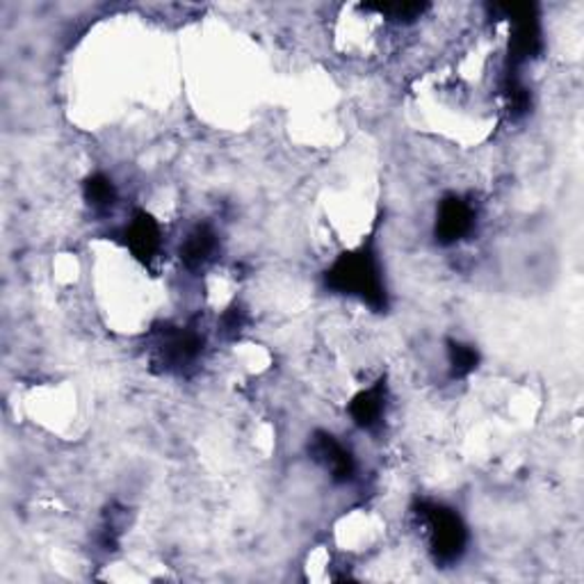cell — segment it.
<instances>
[{"label":"cell","instance_id":"cell-1","mask_svg":"<svg viewBox=\"0 0 584 584\" xmlns=\"http://www.w3.org/2000/svg\"><path fill=\"white\" fill-rule=\"evenodd\" d=\"M327 285L340 295L356 298L375 311L386 309V285L379 256L364 247L340 256L327 272Z\"/></svg>","mask_w":584,"mask_h":584},{"label":"cell","instance_id":"cell-2","mask_svg":"<svg viewBox=\"0 0 584 584\" xmlns=\"http://www.w3.org/2000/svg\"><path fill=\"white\" fill-rule=\"evenodd\" d=\"M413 513L418 518L420 530H423L434 562L441 566L457 564L468 545V530L462 516L439 502H420Z\"/></svg>","mask_w":584,"mask_h":584},{"label":"cell","instance_id":"cell-3","mask_svg":"<svg viewBox=\"0 0 584 584\" xmlns=\"http://www.w3.org/2000/svg\"><path fill=\"white\" fill-rule=\"evenodd\" d=\"M206 347V336L197 324H165L158 329L151 345V364L158 366L162 372H187L190 368L202 361V354Z\"/></svg>","mask_w":584,"mask_h":584},{"label":"cell","instance_id":"cell-4","mask_svg":"<svg viewBox=\"0 0 584 584\" xmlns=\"http://www.w3.org/2000/svg\"><path fill=\"white\" fill-rule=\"evenodd\" d=\"M475 224H477L475 206L468 199L459 197V194H447V197L439 204L434 234L439 245L450 247L468 238L475 231Z\"/></svg>","mask_w":584,"mask_h":584},{"label":"cell","instance_id":"cell-5","mask_svg":"<svg viewBox=\"0 0 584 584\" xmlns=\"http://www.w3.org/2000/svg\"><path fill=\"white\" fill-rule=\"evenodd\" d=\"M311 454L313 459L332 475L334 482L347 484L356 475V459L354 454L332 434L317 432L311 441Z\"/></svg>","mask_w":584,"mask_h":584},{"label":"cell","instance_id":"cell-6","mask_svg":"<svg viewBox=\"0 0 584 584\" xmlns=\"http://www.w3.org/2000/svg\"><path fill=\"white\" fill-rule=\"evenodd\" d=\"M123 242L131 249V253L142 263H153L160 249H162V229L160 224L147 215V213H136L123 226Z\"/></svg>","mask_w":584,"mask_h":584},{"label":"cell","instance_id":"cell-7","mask_svg":"<svg viewBox=\"0 0 584 584\" xmlns=\"http://www.w3.org/2000/svg\"><path fill=\"white\" fill-rule=\"evenodd\" d=\"M219 251V236L215 234L213 226L199 224L185 236L179 249V258L185 270L199 272L208 268Z\"/></svg>","mask_w":584,"mask_h":584},{"label":"cell","instance_id":"cell-8","mask_svg":"<svg viewBox=\"0 0 584 584\" xmlns=\"http://www.w3.org/2000/svg\"><path fill=\"white\" fill-rule=\"evenodd\" d=\"M386 407H388L386 383L377 381L375 386L366 388V391H361L349 402V415L354 420V425L359 430L377 432L383 425Z\"/></svg>","mask_w":584,"mask_h":584},{"label":"cell","instance_id":"cell-9","mask_svg":"<svg viewBox=\"0 0 584 584\" xmlns=\"http://www.w3.org/2000/svg\"><path fill=\"white\" fill-rule=\"evenodd\" d=\"M85 202L94 210H110L117 204V187L106 174H94L85 183Z\"/></svg>","mask_w":584,"mask_h":584},{"label":"cell","instance_id":"cell-10","mask_svg":"<svg viewBox=\"0 0 584 584\" xmlns=\"http://www.w3.org/2000/svg\"><path fill=\"white\" fill-rule=\"evenodd\" d=\"M447 364H450L452 377H466L477 368L479 354L473 345L450 340L447 343Z\"/></svg>","mask_w":584,"mask_h":584}]
</instances>
